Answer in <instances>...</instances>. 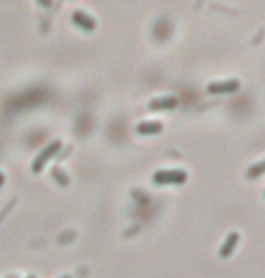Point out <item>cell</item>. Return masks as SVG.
<instances>
[{"instance_id": "1", "label": "cell", "mask_w": 265, "mask_h": 278, "mask_svg": "<svg viewBox=\"0 0 265 278\" xmlns=\"http://www.w3.org/2000/svg\"><path fill=\"white\" fill-rule=\"evenodd\" d=\"M60 148H61V141H53L51 145H47V147H45V150H41L40 155L36 157L35 165H33V170H35V172H40L41 166L45 165V163L49 161V157L56 154Z\"/></svg>"}, {"instance_id": "2", "label": "cell", "mask_w": 265, "mask_h": 278, "mask_svg": "<svg viewBox=\"0 0 265 278\" xmlns=\"http://www.w3.org/2000/svg\"><path fill=\"white\" fill-rule=\"evenodd\" d=\"M155 183H183L186 179V173L181 170H161L153 175Z\"/></svg>"}, {"instance_id": "3", "label": "cell", "mask_w": 265, "mask_h": 278, "mask_svg": "<svg viewBox=\"0 0 265 278\" xmlns=\"http://www.w3.org/2000/svg\"><path fill=\"white\" fill-rule=\"evenodd\" d=\"M240 83L236 82V80H229V82H217V83H211L207 90L209 92H229V90H235Z\"/></svg>"}, {"instance_id": "4", "label": "cell", "mask_w": 265, "mask_h": 278, "mask_svg": "<svg viewBox=\"0 0 265 278\" xmlns=\"http://www.w3.org/2000/svg\"><path fill=\"white\" fill-rule=\"evenodd\" d=\"M72 20H74V22H78L80 25H83L85 29H92V27L96 25L94 20L88 17V15H85L83 11H74V15H72Z\"/></svg>"}, {"instance_id": "5", "label": "cell", "mask_w": 265, "mask_h": 278, "mask_svg": "<svg viewBox=\"0 0 265 278\" xmlns=\"http://www.w3.org/2000/svg\"><path fill=\"white\" fill-rule=\"evenodd\" d=\"M163 128V125L159 121H144V123L137 125V130L141 134H152V132H159Z\"/></svg>"}, {"instance_id": "6", "label": "cell", "mask_w": 265, "mask_h": 278, "mask_svg": "<svg viewBox=\"0 0 265 278\" xmlns=\"http://www.w3.org/2000/svg\"><path fill=\"white\" fill-rule=\"evenodd\" d=\"M177 101H175V98H157V100H153L152 103H150V108H166V107H173L175 105Z\"/></svg>"}, {"instance_id": "7", "label": "cell", "mask_w": 265, "mask_h": 278, "mask_svg": "<svg viewBox=\"0 0 265 278\" xmlns=\"http://www.w3.org/2000/svg\"><path fill=\"white\" fill-rule=\"evenodd\" d=\"M236 240H238V235H236V233H233V235L229 237V240H227V242H224V248L220 249V255H222V257H224V255H229Z\"/></svg>"}, {"instance_id": "8", "label": "cell", "mask_w": 265, "mask_h": 278, "mask_svg": "<svg viewBox=\"0 0 265 278\" xmlns=\"http://www.w3.org/2000/svg\"><path fill=\"white\" fill-rule=\"evenodd\" d=\"M264 170H265V161H264V163H260V165L251 166V168H249V172H247V175H249V177H254V175H260Z\"/></svg>"}, {"instance_id": "9", "label": "cell", "mask_w": 265, "mask_h": 278, "mask_svg": "<svg viewBox=\"0 0 265 278\" xmlns=\"http://www.w3.org/2000/svg\"><path fill=\"white\" fill-rule=\"evenodd\" d=\"M4 183V175H2V173H0V184Z\"/></svg>"}]
</instances>
